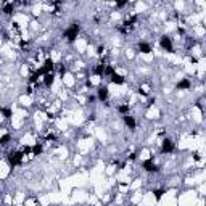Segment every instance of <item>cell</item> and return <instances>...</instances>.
I'll return each instance as SVG.
<instances>
[{
  "instance_id": "cell-17",
  "label": "cell",
  "mask_w": 206,
  "mask_h": 206,
  "mask_svg": "<svg viewBox=\"0 0 206 206\" xmlns=\"http://www.w3.org/2000/svg\"><path fill=\"white\" fill-rule=\"evenodd\" d=\"M163 193H164V190H154V198L160 200L161 196H163Z\"/></svg>"
},
{
  "instance_id": "cell-15",
  "label": "cell",
  "mask_w": 206,
  "mask_h": 206,
  "mask_svg": "<svg viewBox=\"0 0 206 206\" xmlns=\"http://www.w3.org/2000/svg\"><path fill=\"white\" fill-rule=\"evenodd\" d=\"M118 111H119V113H127V111H129V105H121L119 106V108H118Z\"/></svg>"
},
{
  "instance_id": "cell-1",
  "label": "cell",
  "mask_w": 206,
  "mask_h": 206,
  "mask_svg": "<svg viewBox=\"0 0 206 206\" xmlns=\"http://www.w3.org/2000/svg\"><path fill=\"white\" fill-rule=\"evenodd\" d=\"M79 34V24H71L64 31V37L68 39V42H74V39H77Z\"/></svg>"
},
{
  "instance_id": "cell-8",
  "label": "cell",
  "mask_w": 206,
  "mask_h": 206,
  "mask_svg": "<svg viewBox=\"0 0 206 206\" xmlns=\"http://www.w3.org/2000/svg\"><path fill=\"white\" fill-rule=\"evenodd\" d=\"M124 123H126V126H127L129 129H132V130L135 129V119L132 118V116H129V114L124 116Z\"/></svg>"
},
{
  "instance_id": "cell-14",
  "label": "cell",
  "mask_w": 206,
  "mask_h": 206,
  "mask_svg": "<svg viewBox=\"0 0 206 206\" xmlns=\"http://www.w3.org/2000/svg\"><path fill=\"white\" fill-rule=\"evenodd\" d=\"M32 153H34V154H40L42 153V145L40 143H36L34 147H32Z\"/></svg>"
},
{
  "instance_id": "cell-12",
  "label": "cell",
  "mask_w": 206,
  "mask_h": 206,
  "mask_svg": "<svg viewBox=\"0 0 206 206\" xmlns=\"http://www.w3.org/2000/svg\"><path fill=\"white\" fill-rule=\"evenodd\" d=\"M177 89H190V81H189V79L180 81L179 84H177Z\"/></svg>"
},
{
  "instance_id": "cell-7",
  "label": "cell",
  "mask_w": 206,
  "mask_h": 206,
  "mask_svg": "<svg viewBox=\"0 0 206 206\" xmlns=\"http://www.w3.org/2000/svg\"><path fill=\"white\" fill-rule=\"evenodd\" d=\"M106 98H108V87L103 86V87L98 89V100H100V101H105Z\"/></svg>"
},
{
  "instance_id": "cell-16",
  "label": "cell",
  "mask_w": 206,
  "mask_h": 206,
  "mask_svg": "<svg viewBox=\"0 0 206 206\" xmlns=\"http://www.w3.org/2000/svg\"><path fill=\"white\" fill-rule=\"evenodd\" d=\"M105 74H106V76H113V74H114V69H113V66H106V69H105Z\"/></svg>"
},
{
  "instance_id": "cell-13",
  "label": "cell",
  "mask_w": 206,
  "mask_h": 206,
  "mask_svg": "<svg viewBox=\"0 0 206 206\" xmlns=\"http://www.w3.org/2000/svg\"><path fill=\"white\" fill-rule=\"evenodd\" d=\"M3 13L11 15L13 13V3H3Z\"/></svg>"
},
{
  "instance_id": "cell-4",
  "label": "cell",
  "mask_w": 206,
  "mask_h": 206,
  "mask_svg": "<svg viewBox=\"0 0 206 206\" xmlns=\"http://www.w3.org/2000/svg\"><path fill=\"white\" fill-rule=\"evenodd\" d=\"M161 151L163 153H172V151H174V143H172L171 139H164V140H163Z\"/></svg>"
},
{
  "instance_id": "cell-18",
  "label": "cell",
  "mask_w": 206,
  "mask_h": 206,
  "mask_svg": "<svg viewBox=\"0 0 206 206\" xmlns=\"http://www.w3.org/2000/svg\"><path fill=\"white\" fill-rule=\"evenodd\" d=\"M2 111H3V116H5V118H10V116H11V110L10 108H3Z\"/></svg>"
},
{
  "instance_id": "cell-10",
  "label": "cell",
  "mask_w": 206,
  "mask_h": 206,
  "mask_svg": "<svg viewBox=\"0 0 206 206\" xmlns=\"http://www.w3.org/2000/svg\"><path fill=\"white\" fill-rule=\"evenodd\" d=\"M111 82H113V84H118V86H121V84H124V77L114 73L113 76H111Z\"/></svg>"
},
{
  "instance_id": "cell-9",
  "label": "cell",
  "mask_w": 206,
  "mask_h": 206,
  "mask_svg": "<svg viewBox=\"0 0 206 206\" xmlns=\"http://www.w3.org/2000/svg\"><path fill=\"white\" fill-rule=\"evenodd\" d=\"M139 50L142 52V53H150V52H151V45H148L147 42H140V44H139Z\"/></svg>"
},
{
  "instance_id": "cell-3",
  "label": "cell",
  "mask_w": 206,
  "mask_h": 206,
  "mask_svg": "<svg viewBox=\"0 0 206 206\" xmlns=\"http://www.w3.org/2000/svg\"><path fill=\"white\" fill-rule=\"evenodd\" d=\"M160 44H161L163 48H164L166 52H169V53H172V52H174V47H172V40H171L167 36H163V37H161V39H160Z\"/></svg>"
},
{
  "instance_id": "cell-19",
  "label": "cell",
  "mask_w": 206,
  "mask_h": 206,
  "mask_svg": "<svg viewBox=\"0 0 206 206\" xmlns=\"http://www.w3.org/2000/svg\"><path fill=\"white\" fill-rule=\"evenodd\" d=\"M8 140H10V135L5 134V135L2 137V145H7V143H8Z\"/></svg>"
},
{
  "instance_id": "cell-11",
  "label": "cell",
  "mask_w": 206,
  "mask_h": 206,
  "mask_svg": "<svg viewBox=\"0 0 206 206\" xmlns=\"http://www.w3.org/2000/svg\"><path fill=\"white\" fill-rule=\"evenodd\" d=\"M52 84H53V74H45V77H44V86L45 87H52Z\"/></svg>"
},
{
  "instance_id": "cell-6",
  "label": "cell",
  "mask_w": 206,
  "mask_h": 206,
  "mask_svg": "<svg viewBox=\"0 0 206 206\" xmlns=\"http://www.w3.org/2000/svg\"><path fill=\"white\" fill-rule=\"evenodd\" d=\"M143 169L147 171V172H156L158 171V166L154 164V163L151 161V160H148V161H143Z\"/></svg>"
},
{
  "instance_id": "cell-5",
  "label": "cell",
  "mask_w": 206,
  "mask_h": 206,
  "mask_svg": "<svg viewBox=\"0 0 206 206\" xmlns=\"http://www.w3.org/2000/svg\"><path fill=\"white\" fill-rule=\"evenodd\" d=\"M53 68H55V64H53V61L48 58V60H45L44 66L40 68V73H42V74H50L52 71H53Z\"/></svg>"
},
{
  "instance_id": "cell-2",
  "label": "cell",
  "mask_w": 206,
  "mask_h": 206,
  "mask_svg": "<svg viewBox=\"0 0 206 206\" xmlns=\"http://www.w3.org/2000/svg\"><path fill=\"white\" fill-rule=\"evenodd\" d=\"M23 161V153L21 151H11L10 156H8V163L11 166H18Z\"/></svg>"
},
{
  "instance_id": "cell-20",
  "label": "cell",
  "mask_w": 206,
  "mask_h": 206,
  "mask_svg": "<svg viewBox=\"0 0 206 206\" xmlns=\"http://www.w3.org/2000/svg\"><path fill=\"white\" fill-rule=\"evenodd\" d=\"M127 3L126 2H119V3H116V8H123V7H126Z\"/></svg>"
}]
</instances>
